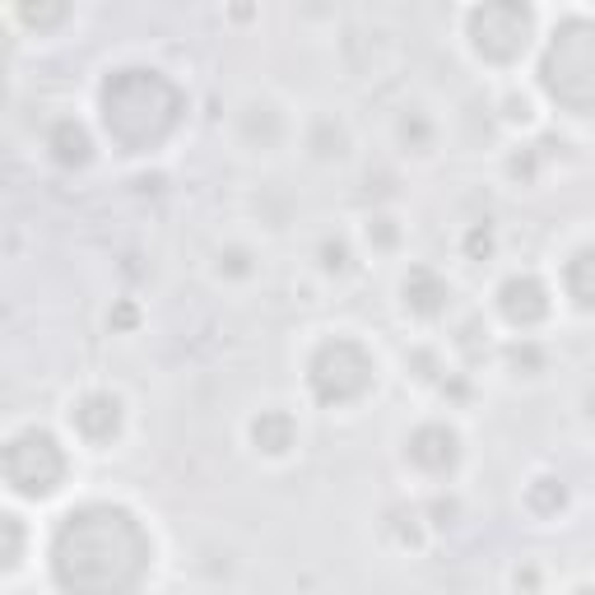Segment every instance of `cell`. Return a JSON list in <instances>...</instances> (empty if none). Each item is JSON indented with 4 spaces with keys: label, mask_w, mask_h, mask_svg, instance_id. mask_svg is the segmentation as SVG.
Masks as SVG:
<instances>
[{
    "label": "cell",
    "mask_w": 595,
    "mask_h": 595,
    "mask_svg": "<svg viewBox=\"0 0 595 595\" xmlns=\"http://www.w3.org/2000/svg\"><path fill=\"white\" fill-rule=\"evenodd\" d=\"M70 424H75V433L84 437V442L108 447V442H117L121 424H126V405H121V396H112V391H89V396L75 400Z\"/></svg>",
    "instance_id": "obj_9"
},
{
    "label": "cell",
    "mask_w": 595,
    "mask_h": 595,
    "mask_svg": "<svg viewBox=\"0 0 595 595\" xmlns=\"http://www.w3.org/2000/svg\"><path fill=\"white\" fill-rule=\"evenodd\" d=\"M108 321H112V330H135V321H139V307H135V303H117Z\"/></svg>",
    "instance_id": "obj_32"
},
{
    "label": "cell",
    "mask_w": 595,
    "mask_h": 595,
    "mask_svg": "<svg viewBox=\"0 0 595 595\" xmlns=\"http://www.w3.org/2000/svg\"><path fill=\"white\" fill-rule=\"evenodd\" d=\"M373 381H377L373 354L349 336L317 344V354H312V363H307V387L321 405H354V400H363L367 391H373Z\"/></svg>",
    "instance_id": "obj_4"
},
{
    "label": "cell",
    "mask_w": 595,
    "mask_h": 595,
    "mask_svg": "<svg viewBox=\"0 0 595 595\" xmlns=\"http://www.w3.org/2000/svg\"><path fill=\"white\" fill-rule=\"evenodd\" d=\"M149 558L145 526L117 502H84L51 535V576L65 595H135Z\"/></svg>",
    "instance_id": "obj_1"
},
{
    "label": "cell",
    "mask_w": 595,
    "mask_h": 595,
    "mask_svg": "<svg viewBox=\"0 0 595 595\" xmlns=\"http://www.w3.org/2000/svg\"><path fill=\"white\" fill-rule=\"evenodd\" d=\"M461 247H465V260H488V256H494V247H498L494 223H484V219H479V223H470Z\"/></svg>",
    "instance_id": "obj_24"
},
{
    "label": "cell",
    "mask_w": 595,
    "mask_h": 595,
    "mask_svg": "<svg viewBox=\"0 0 595 595\" xmlns=\"http://www.w3.org/2000/svg\"><path fill=\"white\" fill-rule=\"evenodd\" d=\"M247 433H252V447L260 457H289L298 447V418L289 410H260Z\"/></svg>",
    "instance_id": "obj_12"
},
{
    "label": "cell",
    "mask_w": 595,
    "mask_h": 595,
    "mask_svg": "<svg viewBox=\"0 0 595 595\" xmlns=\"http://www.w3.org/2000/svg\"><path fill=\"white\" fill-rule=\"evenodd\" d=\"M307 149H312V159H321V163L344 159V154H349L344 121L340 117H317V121H312V131H307Z\"/></svg>",
    "instance_id": "obj_16"
},
{
    "label": "cell",
    "mask_w": 595,
    "mask_h": 595,
    "mask_svg": "<svg viewBox=\"0 0 595 595\" xmlns=\"http://www.w3.org/2000/svg\"><path fill=\"white\" fill-rule=\"evenodd\" d=\"M405 363H410V373H414L418 381H437V387H442V363H437L433 349H414Z\"/></svg>",
    "instance_id": "obj_28"
},
{
    "label": "cell",
    "mask_w": 595,
    "mask_h": 595,
    "mask_svg": "<svg viewBox=\"0 0 595 595\" xmlns=\"http://www.w3.org/2000/svg\"><path fill=\"white\" fill-rule=\"evenodd\" d=\"M396 139H400V149L405 154H433V145H437V126H433V117L424 112V108H405L396 117Z\"/></svg>",
    "instance_id": "obj_15"
},
{
    "label": "cell",
    "mask_w": 595,
    "mask_h": 595,
    "mask_svg": "<svg viewBox=\"0 0 595 595\" xmlns=\"http://www.w3.org/2000/svg\"><path fill=\"white\" fill-rule=\"evenodd\" d=\"M507 178L521 182V186H531L539 178V145H521L512 149V159H507Z\"/></svg>",
    "instance_id": "obj_23"
},
{
    "label": "cell",
    "mask_w": 595,
    "mask_h": 595,
    "mask_svg": "<svg viewBox=\"0 0 595 595\" xmlns=\"http://www.w3.org/2000/svg\"><path fill=\"white\" fill-rule=\"evenodd\" d=\"M47 154L61 168H84L94 159V135L84 131V121L61 117V121H51V126H47Z\"/></svg>",
    "instance_id": "obj_11"
},
{
    "label": "cell",
    "mask_w": 595,
    "mask_h": 595,
    "mask_svg": "<svg viewBox=\"0 0 595 595\" xmlns=\"http://www.w3.org/2000/svg\"><path fill=\"white\" fill-rule=\"evenodd\" d=\"M549 284L539 275L531 270H521V275H507L502 284H498V312H502V321L507 326H517V330H531L549 317Z\"/></svg>",
    "instance_id": "obj_8"
},
{
    "label": "cell",
    "mask_w": 595,
    "mask_h": 595,
    "mask_svg": "<svg viewBox=\"0 0 595 595\" xmlns=\"http://www.w3.org/2000/svg\"><path fill=\"white\" fill-rule=\"evenodd\" d=\"M238 135L247 149L270 154V149H279V139H284V117L275 112V102H247L238 117Z\"/></svg>",
    "instance_id": "obj_13"
},
{
    "label": "cell",
    "mask_w": 595,
    "mask_h": 595,
    "mask_svg": "<svg viewBox=\"0 0 595 595\" xmlns=\"http://www.w3.org/2000/svg\"><path fill=\"white\" fill-rule=\"evenodd\" d=\"M215 270L223 279H247V275H256V252L252 247H223L215 256Z\"/></svg>",
    "instance_id": "obj_22"
},
{
    "label": "cell",
    "mask_w": 595,
    "mask_h": 595,
    "mask_svg": "<svg viewBox=\"0 0 595 595\" xmlns=\"http://www.w3.org/2000/svg\"><path fill=\"white\" fill-rule=\"evenodd\" d=\"M0 470L20 498H51L65 484V451L47 428H24L5 442Z\"/></svg>",
    "instance_id": "obj_5"
},
{
    "label": "cell",
    "mask_w": 595,
    "mask_h": 595,
    "mask_svg": "<svg viewBox=\"0 0 595 595\" xmlns=\"http://www.w3.org/2000/svg\"><path fill=\"white\" fill-rule=\"evenodd\" d=\"M568 507V484L558 475H535L526 484V512L531 517H558Z\"/></svg>",
    "instance_id": "obj_17"
},
{
    "label": "cell",
    "mask_w": 595,
    "mask_h": 595,
    "mask_svg": "<svg viewBox=\"0 0 595 595\" xmlns=\"http://www.w3.org/2000/svg\"><path fill=\"white\" fill-rule=\"evenodd\" d=\"M405 457L414 470H424L433 479H447L461 465V433L451 424H418L405 437Z\"/></svg>",
    "instance_id": "obj_7"
},
{
    "label": "cell",
    "mask_w": 595,
    "mask_h": 595,
    "mask_svg": "<svg viewBox=\"0 0 595 595\" xmlns=\"http://www.w3.org/2000/svg\"><path fill=\"white\" fill-rule=\"evenodd\" d=\"M539 89L554 108L572 117H595V20L572 14L554 28V38L539 57Z\"/></svg>",
    "instance_id": "obj_3"
},
{
    "label": "cell",
    "mask_w": 595,
    "mask_h": 595,
    "mask_svg": "<svg viewBox=\"0 0 595 595\" xmlns=\"http://www.w3.org/2000/svg\"><path fill=\"white\" fill-rule=\"evenodd\" d=\"M0 531H5V554H0V558H5V572H14L24 563V521L14 512H5V517H0Z\"/></svg>",
    "instance_id": "obj_25"
},
{
    "label": "cell",
    "mask_w": 595,
    "mask_h": 595,
    "mask_svg": "<svg viewBox=\"0 0 595 595\" xmlns=\"http://www.w3.org/2000/svg\"><path fill=\"white\" fill-rule=\"evenodd\" d=\"M502 121H512V126H531V121H535V102L526 94H507L502 98Z\"/></svg>",
    "instance_id": "obj_29"
},
{
    "label": "cell",
    "mask_w": 595,
    "mask_h": 595,
    "mask_svg": "<svg viewBox=\"0 0 595 595\" xmlns=\"http://www.w3.org/2000/svg\"><path fill=\"white\" fill-rule=\"evenodd\" d=\"M563 284H568V298H572L576 307L595 312V242H586L582 252H572Z\"/></svg>",
    "instance_id": "obj_14"
},
{
    "label": "cell",
    "mask_w": 595,
    "mask_h": 595,
    "mask_svg": "<svg viewBox=\"0 0 595 595\" xmlns=\"http://www.w3.org/2000/svg\"><path fill=\"white\" fill-rule=\"evenodd\" d=\"M317 266L326 275H349L354 270V252H349V242L344 238H321V247H317Z\"/></svg>",
    "instance_id": "obj_21"
},
{
    "label": "cell",
    "mask_w": 595,
    "mask_h": 595,
    "mask_svg": "<svg viewBox=\"0 0 595 595\" xmlns=\"http://www.w3.org/2000/svg\"><path fill=\"white\" fill-rule=\"evenodd\" d=\"M470 47L494 65H512L535 38V10L521 0H494V5H475L465 14Z\"/></svg>",
    "instance_id": "obj_6"
},
{
    "label": "cell",
    "mask_w": 595,
    "mask_h": 595,
    "mask_svg": "<svg viewBox=\"0 0 595 595\" xmlns=\"http://www.w3.org/2000/svg\"><path fill=\"white\" fill-rule=\"evenodd\" d=\"M20 24H28V28H38V33H51V28H61L65 20H70V5H61V0H20Z\"/></svg>",
    "instance_id": "obj_19"
},
{
    "label": "cell",
    "mask_w": 595,
    "mask_h": 595,
    "mask_svg": "<svg viewBox=\"0 0 595 595\" xmlns=\"http://www.w3.org/2000/svg\"><path fill=\"white\" fill-rule=\"evenodd\" d=\"M484 344H488V326H484L479 317H470V321L461 326V336H457V349H461V354H465L470 363H475Z\"/></svg>",
    "instance_id": "obj_27"
},
{
    "label": "cell",
    "mask_w": 595,
    "mask_h": 595,
    "mask_svg": "<svg viewBox=\"0 0 595 595\" xmlns=\"http://www.w3.org/2000/svg\"><path fill=\"white\" fill-rule=\"evenodd\" d=\"M424 507H405V502H400V507H391V512H387V526H391V539H396V545L400 549H418V545H424Z\"/></svg>",
    "instance_id": "obj_18"
},
{
    "label": "cell",
    "mask_w": 595,
    "mask_h": 595,
    "mask_svg": "<svg viewBox=\"0 0 595 595\" xmlns=\"http://www.w3.org/2000/svg\"><path fill=\"white\" fill-rule=\"evenodd\" d=\"M367 242L377 252H396L400 247V219L396 215H373L367 219Z\"/></svg>",
    "instance_id": "obj_26"
},
{
    "label": "cell",
    "mask_w": 595,
    "mask_h": 595,
    "mask_svg": "<svg viewBox=\"0 0 595 595\" xmlns=\"http://www.w3.org/2000/svg\"><path fill=\"white\" fill-rule=\"evenodd\" d=\"M502 363L512 367L517 377H535V373H545V349L535 340H517V344L502 349Z\"/></svg>",
    "instance_id": "obj_20"
},
{
    "label": "cell",
    "mask_w": 595,
    "mask_h": 595,
    "mask_svg": "<svg viewBox=\"0 0 595 595\" xmlns=\"http://www.w3.org/2000/svg\"><path fill=\"white\" fill-rule=\"evenodd\" d=\"M572 595H595V586H582V591H572Z\"/></svg>",
    "instance_id": "obj_33"
},
{
    "label": "cell",
    "mask_w": 595,
    "mask_h": 595,
    "mask_svg": "<svg viewBox=\"0 0 595 595\" xmlns=\"http://www.w3.org/2000/svg\"><path fill=\"white\" fill-rule=\"evenodd\" d=\"M102 126L121 149H159L186 112L182 89L154 65H121L98 89Z\"/></svg>",
    "instance_id": "obj_2"
},
{
    "label": "cell",
    "mask_w": 595,
    "mask_h": 595,
    "mask_svg": "<svg viewBox=\"0 0 595 595\" xmlns=\"http://www.w3.org/2000/svg\"><path fill=\"white\" fill-rule=\"evenodd\" d=\"M512 582H517L521 595H535V591H539V568H535V563H521V568L512 572Z\"/></svg>",
    "instance_id": "obj_31"
},
{
    "label": "cell",
    "mask_w": 595,
    "mask_h": 595,
    "mask_svg": "<svg viewBox=\"0 0 595 595\" xmlns=\"http://www.w3.org/2000/svg\"><path fill=\"white\" fill-rule=\"evenodd\" d=\"M424 517H433V526H457L461 507H457V498H433V502L424 507Z\"/></svg>",
    "instance_id": "obj_30"
},
{
    "label": "cell",
    "mask_w": 595,
    "mask_h": 595,
    "mask_svg": "<svg viewBox=\"0 0 595 595\" xmlns=\"http://www.w3.org/2000/svg\"><path fill=\"white\" fill-rule=\"evenodd\" d=\"M400 303H405V312H414V317H442V312L451 307V279L437 275L433 266H410L405 279H400Z\"/></svg>",
    "instance_id": "obj_10"
}]
</instances>
